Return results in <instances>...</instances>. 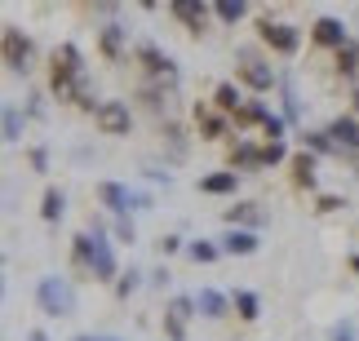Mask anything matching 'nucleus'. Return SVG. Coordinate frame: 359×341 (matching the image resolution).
Segmentation results:
<instances>
[{"instance_id": "2eb2a0df", "label": "nucleus", "mask_w": 359, "mask_h": 341, "mask_svg": "<svg viewBox=\"0 0 359 341\" xmlns=\"http://www.w3.org/2000/svg\"><path fill=\"white\" fill-rule=\"evenodd\" d=\"M222 249H226V253H240V257H248V253H257V235H248V230H231Z\"/></svg>"}, {"instance_id": "473e14b6", "label": "nucleus", "mask_w": 359, "mask_h": 341, "mask_svg": "<svg viewBox=\"0 0 359 341\" xmlns=\"http://www.w3.org/2000/svg\"><path fill=\"white\" fill-rule=\"evenodd\" d=\"M72 341H93V337H72Z\"/></svg>"}, {"instance_id": "9d476101", "label": "nucleus", "mask_w": 359, "mask_h": 341, "mask_svg": "<svg viewBox=\"0 0 359 341\" xmlns=\"http://www.w3.org/2000/svg\"><path fill=\"white\" fill-rule=\"evenodd\" d=\"M328 138H333V142H341V146H359V125H355L351 116H341V120H333Z\"/></svg>"}, {"instance_id": "aec40b11", "label": "nucleus", "mask_w": 359, "mask_h": 341, "mask_svg": "<svg viewBox=\"0 0 359 341\" xmlns=\"http://www.w3.org/2000/svg\"><path fill=\"white\" fill-rule=\"evenodd\" d=\"M213 13H217L222 22H240V18H244V5H240V0H236V5L226 0V5H213Z\"/></svg>"}, {"instance_id": "9b49d317", "label": "nucleus", "mask_w": 359, "mask_h": 341, "mask_svg": "<svg viewBox=\"0 0 359 341\" xmlns=\"http://www.w3.org/2000/svg\"><path fill=\"white\" fill-rule=\"evenodd\" d=\"M173 18H182L191 32H204V18H209V9H204V5H187V0H182V5H173Z\"/></svg>"}, {"instance_id": "20e7f679", "label": "nucleus", "mask_w": 359, "mask_h": 341, "mask_svg": "<svg viewBox=\"0 0 359 341\" xmlns=\"http://www.w3.org/2000/svg\"><path fill=\"white\" fill-rule=\"evenodd\" d=\"M89 270H93L98 279H111V275H116V257H111V244H107V239L98 235V230L89 235Z\"/></svg>"}, {"instance_id": "393cba45", "label": "nucleus", "mask_w": 359, "mask_h": 341, "mask_svg": "<svg viewBox=\"0 0 359 341\" xmlns=\"http://www.w3.org/2000/svg\"><path fill=\"white\" fill-rule=\"evenodd\" d=\"M191 257H196V262H213V257H217V249H213L209 239H200V244H191Z\"/></svg>"}, {"instance_id": "423d86ee", "label": "nucleus", "mask_w": 359, "mask_h": 341, "mask_svg": "<svg viewBox=\"0 0 359 341\" xmlns=\"http://www.w3.org/2000/svg\"><path fill=\"white\" fill-rule=\"evenodd\" d=\"M27 62H32V45L18 36V27H5V67L9 71H27Z\"/></svg>"}, {"instance_id": "5701e85b", "label": "nucleus", "mask_w": 359, "mask_h": 341, "mask_svg": "<svg viewBox=\"0 0 359 341\" xmlns=\"http://www.w3.org/2000/svg\"><path fill=\"white\" fill-rule=\"evenodd\" d=\"M337 67H341V71H346V76H351V71H355V67H359V49H355V45H346V49H341V53H337Z\"/></svg>"}, {"instance_id": "39448f33", "label": "nucleus", "mask_w": 359, "mask_h": 341, "mask_svg": "<svg viewBox=\"0 0 359 341\" xmlns=\"http://www.w3.org/2000/svg\"><path fill=\"white\" fill-rule=\"evenodd\" d=\"M191 310H196V302H191V297H173V302H169V315H164L169 341H187V319H191Z\"/></svg>"}, {"instance_id": "0eeeda50", "label": "nucleus", "mask_w": 359, "mask_h": 341, "mask_svg": "<svg viewBox=\"0 0 359 341\" xmlns=\"http://www.w3.org/2000/svg\"><path fill=\"white\" fill-rule=\"evenodd\" d=\"M262 40H266L271 49H280V53L297 49V32H293V27H280V22H262Z\"/></svg>"}, {"instance_id": "f257e3e1", "label": "nucleus", "mask_w": 359, "mask_h": 341, "mask_svg": "<svg viewBox=\"0 0 359 341\" xmlns=\"http://www.w3.org/2000/svg\"><path fill=\"white\" fill-rule=\"evenodd\" d=\"M53 93H58V98H72L76 106H93V93L85 85V67H80V53L72 45H62L53 53Z\"/></svg>"}, {"instance_id": "7ed1b4c3", "label": "nucleus", "mask_w": 359, "mask_h": 341, "mask_svg": "<svg viewBox=\"0 0 359 341\" xmlns=\"http://www.w3.org/2000/svg\"><path fill=\"white\" fill-rule=\"evenodd\" d=\"M98 129L111 133V138H120V133H129V106L124 102H98Z\"/></svg>"}, {"instance_id": "bb28decb", "label": "nucleus", "mask_w": 359, "mask_h": 341, "mask_svg": "<svg viewBox=\"0 0 359 341\" xmlns=\"http://www.w3.org/2000/svg\"><path fill=\"white\" fill-rule=\"evenodd\" d=\"M311 146H315V151H333L337 142H328V133H311Z\"/></svg>"}, {"instance_id": "4be33fe9", "label": "nucleus", "mask_w": 359, "mask_h": 341, "mask_svg": "<svg viewBox=\"0 0 359 341\" xmlns=\"http://www.w3.org/2000/svg\"><path fill=\"white\" fill-rule=\"evenodd\" d=\"M236 306H240V319H257V297L253 293H240Z\"/></svg>"}, {"instance_id": "4468645a", "label": "nucleus", "mask_w": 359, "mask_h": 341, "mask_svg": "<svg viewBox=\"0 0 359 341\" xmlns=\"http://www.w3.org/2000/svg\"><path fill=\"white\" fill-rule=\"evenodd\" d=\"M293 182L297 186H315V155H306V151L293 155Z\"/></svg>"}, {"instance_id": "f8f14e48", "label": "nucleus", "mask_w": 359, "mask_h": 341, "mask_svg": "<svg viewBox=\"0 0 359 341\" xmlns=\"http://www.w3.org/2000/svg\"><path fill=\"white\" fill-rule=\"evenodd\" d=\"M240 80H244V85H253V89H271V71H266V67H262V62H253V58H248L244 67H240Z\"/></svg>"}, {"instance_id": "f3484780", "label": "nucleus", "mask_w": 359, "mask_h": 341, "mask_svg": "<svg viewBox=\"0 0 359 341\" xmlns=\"http://www.w3.org/2000/svg\"><path fill=\"white\" fill-rule=\"evenodd\" d=\"M226 222H231V226H236V222L257 226V222H262V209H257V204H236V209H226Z\"/></svg>"}, {"instance_id": "7c9ffc66", "label": "nucleus", "mask_w": 359, "mask_h": 341, "mask_svg": "<svg viewBox=\"0 0 359 341\" xmlns=\"http://www.w3.org/2000/svg\"><path fill=\"white\" fill-rule=\"evenodd\" d=\"M27 341H49V337H45V333H32V337H27Z\"/></svg>"}, {"instance_id": "2f4dec72", "label": "nucleus", "mask_w": 359, "mask_h": 341, "mask_svg": "<svg viewBox=\"0 0 359 341\" xmlns=\"http://www.w3.org/2000/svg\"><path fill=\"white\" fill-rule=\"evenodd\" d=\"M351 270H355V275H359V257H351Z\"/></svg>"}, {"instance_id": "c756f323", "label": "nucleus", "mask_w": 359, "mask_h": 341, "mask_svg": "<svg viewBox=\"0 0 359 341\" xmlns=\"http://www.w3.org/2000/svg\"><path fill=\"white\" fill-rule=\"evenodd\" d=\"M116 235H120V239H133V226H129V217H120V226H116Z\"/></svg>"}, {"instance_id": "6e6552de", "label": "nucleus", "mask_w": 359, "mask_h": 341, "mask_svg": "<svg viewBox=\"0 0 359 341\" xmlns=\"http://www.w3.org/2000/svg\"><path fill=\"white\" fill-rule=\"evenodd\" d=\"M315 40H320V45H333V49H346V32H341L337 18H320V22H315Z\"/></svg>"}, {"instance_id": "a211bd4d", "label": "nucleus", "mask_w": 359, "mask_h": 341, "mask_svg": "<svg viewBox=\"0 0 359 341\" xmlns=\"http://www.w3.org/2000/svg\"><path fill=\"white\" fill-rule=\"evenodd\" d=\"M40 213H45V222H58V217H62V190L58 186L45 190V209H40Z\"/></svg>"}, {"instance_id": "f03ea898", "label": "nucleus", "mask_w": 359, "mask_h": 341, "mask_svg": "<svg viewBox=\"0 0 359 341\" xmlns=\"http://www.w3.org/2000/svg\"><path fill=\"white\" fill-rule=\"evenodd\" d=\"M36 297H40V306H45V315H72L76 310V293H72V284L67 279H40V288H36Z\"/></svg>"}, {"instance_id": "a878e982", "label": "nucleus", "mask_w": 359, "mask_h": 341, "mask_svg": "<svg viewBox=\"0 0 359 341\" xmlns=\"http://www.w3.org/2000/svg\"><path fill=\"white\" fill-rule=\"evenodd\" d=\"M5 142H18V111L5 106Z\"/></svg>"}, {"instance_id": "6ab92c4d", "label": "nucleus", "mask_w": 359, "mask_h": 341, "mask_svg": "<svg viewBox=\"0 0 359 341\" xmlns=\"http://www.w3.org/2000/svg\"><path fill=\"white\" fill-rule=\"evenodd\" d=\"M217 106H222V111H231V116L240 111V93H236V85H217Z\"/></svg>"}, {"instance_id": "dca6fc26", "label": "nucleus", "mask_w": 359, "mask_h": 341, "mask_svg": "<svg viewBox=\"0 0 359 341\" xmlns=\"http://www.w3.org/2000/svg\"><path fill=\"white\" fill-rule=\"evenodd\" d=\"M200 190H204V195H226V190H236V173H213V177H204Z\"/></svg>"}, {"instance_id": "412c9836", "label": "nucleus", "mask_w": 359, "mask_h": 341, "mask_svg": "<svg viewBox=\"0 0 359 341\" xmlns=\"http://www.w3.org/2000/svg\"><path fill=\"white\" fill-rule=\"evenodd\" d=\"M102 49H107V58H120V27H107L102 32Z\"/></svg>"}, {"instance_id": "1a4fd4ad", "label": "nucleus", "mask_w": 359, "mask_h": 341, "mask_svg": "<svg viewBox=\"0 0 359 341\" xmlns=\"http://www.w3.org/2000/svg\"><path fill=\"white\" fill-rule=\"evenodd\" d=\"M98 200H102L111 213H129V190H124L120 182H102V186H98Z\"/></svg>"}, {"instance_id": "cd10ccee", "label": "nucleus", "mask_w": 359, "mask_h": 341, "mask_svg": "<svg viewBox=\"0 0 359 341\" xmlns=\"http://www.w3.org/2000/svg\"><path fill=\"white\" fill-rule=\"evenodd\" d=\"M333 341H355V328H351V323H337V328H333Z\"/></svg>"}, {"instance_id": "b1692460", "label": "nucleus", "mask_w": 359, "mask_h": 341, "mask_svg": "<svg viewBox=\"0 0 359 341\" xmlns=\"http://www.w3.org/2000/svg\"><path fill=\"white\" fill-rule=\"evenodd\" d=\"M284 160V142H266L262 146V165H280Z\"/></svg>"}, {"instance_id": "ddd939ff", "label": "nucleus", "mask_w": 359, "mask_h": 341, "mask_svg": "<svg viewBox=\"0 0 359 341\" xmlns=\"http://www.w3.org/2000/svg\"><path fill=\"white\" fill-rule=\"evenodd\" d=\"M196 306H200L209 319H222V315H226V297H222V293H213V288H204V293L196 297Z\"/></svg>"}, {"instance_id": "c85d7f7f", "label": "nucleus", "mask_w": 359, "mask_h": 341, "mask_svg": "<svg viewBox=\"0 0 359 341\" xmlns=\"http://www.w3.org/2000/svg\"><path fill=\"white\" fill-rule=\"evenodd\" d=\"M133 284H137V275H133V270H129V275L120 279V297H129V293H133Z\"/></svg>"}]
</instances>
